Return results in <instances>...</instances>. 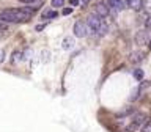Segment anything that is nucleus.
<instances>
[{
  "label": "nucleus",
  "mask_w": 151,
  "mask_h": 132,
  "mask_svg": "<svg viewBox=\"0 0 151 132\" xmlns=\"http://www.w3.org/2000/svg\"><path fill=\"white\" fill-rule=\"evenodd\" d=\"M33 14L28 13L25 8H11V9H2L0 11V21L8 22V24H16V22H27L30 21Z\"/></svg>",
  "instance_id": "1"
},
{
  "label": "nucleus",
  "mask_w": 151,
  "mask_h": 132,
  "mask_svg": "<svg viewBox=\"0 0 151 132\" xmlns=\"http://www.w3.org/2000/svg\"><path fill=\"white\" fill-rule=\"evenodd\" d=\"M134 77L137 79V80H142L143 79V69H134Z\"/></svg>",
  "instance_id": "16"
},
{
  "label": "nucleus",
  "mask_w": 151,
  "mask_h": 132,
  "mask_svg": "<svg viewBox=\"0 0 151 132\" xmlns=\"http://www.w3.org/2000/svg\"><path fill=\"white\" fill-rule=\"evenodd\" d=\"M73 32L76 38H85L90 33V27L85 21H77L73 27Z\"/></svg>",
  "instance_id": "5"
},
{
  "label": "nucleus",
  "mask_w": 151,
  "mask_h": 132,
  "mask_svg": "<svg viewBox=\"0 0 151 132\" xmlns=\"http://www.w3.org/2000/svg\"><path fill=\"white\" fill-rule=\"evenodd\" d=\"M21 57H22V52L21 50H16L11 55V63H17V61H21Z\"/></svg>",
  "instance_id": "13"
},
{
  "label": "nucleus",
  "mask_w": 151,
  "mask_h": 132,
  "mask_svg": "<svg viewBox=\"0 0 151 132\" xmlns=\"http://www.w3.org/2000/svg\"><path fill=\"white\" fill-rule=\"evenodd\" d=\"M146 120H148L146 113H143V112H135L134 115H132V118H131V123H129V124H127L123 131H124V132H137V131H140L142 126L146 123Z\"/></svg>",
  "instance_id": "3"
},
{
  "label": "nucleus",
  "mask_w": 151,
  "mask_h": 132,
  "mask_svg": "<svg viewBox=\"0 0 151 132\" xmlns=\"http://www.w3.org/2000/svg\"><path fill=\"white\" fill-rule=\"evenodd\" d=\"M22 5H33V6H38L40 8L42 5V0H19Z\"/></svg>",
  "instance_id": "11"
},
{
  "label": "nucleus",
  "mask_w": 151,
  "mask_h": 132,
  "mask_svg": "<svg viewBox=\"0 0 151 132\" xmlns=\"http://www.w3.org/2000/svg\"><path fill=\"white\" fill-rule=\"evenodd\" d=\"M143 60V54L142 52H132L131 54V61L132 63H140Z\"/></svg>",
  "instance_id": "10"
},
{
  "label": "nucleus",
  "mask_w": 151,
  "mask_h": 132,
  "mask_svg": "<svg viewBox=\"0 0 151 132\" xmlns=\"http://www.w3.org/2000/svg\"><path fill=\"white\" fill-rule=\"evenodd\" d=\"M148 47H150V50H151V38H150V41H148Z\"/></svg>",
  "instance_id": "24"
},
{
  "label": "nucleus",
  "mask_w": 151,
  "mask_h": 132,
  "mask_svg": "<svg viewBox=\"0 0 151 132\" xmlns=\"http://www.w3.org/2000/svg\"><path fill=\"white\" fill-rule=\"evenodd\" d=\"M44 27H46V24H40V25H36V27H35V30H36V32H41Z\"/></svg>",
  "instance_id": "21"
},
{
  "label": "nucleus",
  "mask_w": 151,
  "mask_h": 132,
  "mask_svg": "<svg viewBox=\"0 0 151 132\" xmlns=\"http://www.w3.org/2000/svg\"><path fill=\"white\" fill-rule=\"evenodd\" d=\"M134 113H135V108H134V107H129V108H124L123 112H120V115H118V116H120V118H123V116L134 115Z\"/></svg>",
  "instance_id": "12"
},
{
  "label": "nucleus",
  "mask_w": 151,
  "mask_h": 132,
  "mask_svg": "<svg viewBox=\"0 0 151 132\" xmlns=\"http://www.w3.org/2000/svg\"><path fill=\"white\" fill-rule=\"evenodd\" d=\"M87 24L90 27V33H91V35H96V36L107 35L109 25L106 24V21H104L102 16H99V14H96V13L90 14V16L87 17Z\"/></svg>",
  "instance_id": "2"
},
{
  "label": "nucleus",
  "mask_w": 151,
  "mask_h": 132,
  "mask_svg": "<svg viewBox=\"0 0 151 132\" xmlns=\"http://www.w3.org/2000/svg\"><path fill=\"white\" fill-rule=\"evenodd\" d=\"M50 5L54 8H63V5H65V0H52Z\"/></svg>",
  "instance_id": "14"
},
{
  "label": "nucleus",
  "mask_w": 151,
  "mask_h": 132,
  "mask_svg": "<svg viewBox=\"0 0 151 132\" xmlns=\"http://www.w3.org/2000/svg\"><path fill=\"white\" fill-rule=\"evenodd\" d=\"M0 35H2V32H0Z\"/></svg>",
  "instance_id": "26"
},
{
  "label": "nucleus",
  "mask_w": 151,
  "mask_h": 132,
  "mask_svg": "<svg viewBox=\"0 0 151 132\" xmlns=\"http://www.w3.org/2000/svg\"><path fill=\"white\" fill-rule=\"evenodd\" d=\"M126 3H127V8L135 9V11H140L143 8V0H126Z\"/></svg>",
  "instance_id": "8"
},
{
  "label": "nucleus",
  "mask_w": 151,
  "mask_h": 132,
  "mask_svg": "<svg viewBox=\"0 0 151 132\" xmlns=\"http://www.w3.org/2000/svg\"><path fill=\"white\" fill-rule=\"evenodd\" d=\"M148 41H150L148 32H145V30L137 32V35H135V42H137V44H139V46H142V44H148Z\"/></svg>",
  "instance_id": "7"
},
{
  "label": "nucleus",
  "mask_w": 151,
  "mask_h": 132,
  "mask_svg": "<svg viewBox=\"0 0 151 132\" xmlns=\"http://www.w3.org/2000/svg\"><path fill=\"white\" fill-rule=\"evenodd\" d=\"M73 47V39L71 38H65L63 39V49H71Z\"/></svg>",
  "instance_id": "15"
},
{
  "label": "nucleus",
  "mask_w": 151,
  "mask_h": 132,
  "mask_svg": "<svg viewBox=\"0 0 151 132\" xmlns=\"http://www.w3.org/2000/svg\"><path fill=\"white\" fill-rule=\"evenodd\" d=\"M107 3L110 5V8H113L115 11H123L124 8H127L126 0H107Z\"/></svg>",
  "instance_id": "6"
},
{
  "label": "nucleus",
  "mask_w": 151,
  "mask_h": 132,
  "mask_svg": "<svg viewBox=\"0 0 151 132\" xmlns=\"http://www.w3.org/2000/svg\"><path fill=\"white\" fill-rule=\"evenodd\" d=\"M145 27H146V30H151V16L145 19Z\"/></svg>",
  "instance_id": "19"
},
{
  "label": "nucleus",
  "mask_w": 151,
  "mask_h": 132,
  "mask_svg": "<svg viewBox=\"0 0 151 132\" xmlns=\"http://www.w3.org/2000/svg\"><path fill=\"white\" fill-rule=\"evenodd\" d=\"M55 17H57V11H55V9H47V11L42 13V16H41L42 21H50V19H55Z\"/></svg>",
  "instance_id": "9"
},
{
  "label": "nucleus",
  "mask_w": 151,
  "mask_h": 132,
  "mask_svg": "<svg viewBox=\"0 0 151 132\" xmlns=\"http://www.w3.org/2000/svg\"><path fill=\"white\" fill-rule=\"evenodd\" d=\"M3 55H5V52L0 50V61H3Z\"/></svg>",
  "instance_id": "23"
},
{
  "label": "nucleus",
  "mask_w": 151,
  "mask_h": 132,
  "mask_svg": "<svg viewBox=\"0 0 151 132\" xmlns=\"http://www.w3.org/2000/svg\"><path fill=\"white\" fill-rule=\"evenodd\" d=\"M71 6H79V0H69Z\"/></svg>",
  "instance_id": "22"
},
{
  "label": "nucleus",
  "mask_w": 151,
  "mask_h": 132,
  "mask_svg": "<svg viewBox=\"0 0 151 132\" xmlns=\"http://www.w3.org/2000/svg\"><path fill=\"white\" fill-rule=\"evenodd\" d=\"M8 28V22H3V21H0V32H5Z\"/></svg>",
  "instance_id": "20"
},
{
  "label": "nucleus",
  "mask_w": 151,
  "mask_h": 132,
  "mask_svg": "<svg viewBox=\"0 0 151 132\" xmlns=\"http://www.w3.org/2000/svg\"><path fill=\"white\" fill-rule=\"evenodd\" d=\"M118 11H115L113 8H110V5L107 3V0H102L96 5V14L102 17H109V16H115Z\"/></svg>",
  "instance_id": "4"
},
{
  "label": "nucleus",
  "mask_w": 151,
  "mask_h": 132,
  "mask_svg": "<svg viewBox=\"0 0 151 132\" xmlns=\"http://www.w3.org/2000/svg\"><path fill=\"white\" fill-rule=\"evenodd\" d=\"M71 13H73V6H68V8L61 9V14H63V16H68V14H71Z\"/></svg>",
  "instance_id": "18"
},
{
  "label": "nucleus",
  "mask_w": 151,
  "mask_h": 132,
  "mask_svg": "<svg viewBox=\"0 0 151 132\" xmlns=\"http://www.w3.org/2000/svg\"><path fill=\"white\" fill-rule=\"evenodd\" d=\"M140 132H151V121H146L143 126H142Z\"/></svg>",
  "instance_id": "17"
},
{
  "label": "nucleus",
  "mask_w": 151,
  "mask_h": 132,
  "mask_svg": "<svg viewBox=\"0 0 151 132\" xmlns=\"http://www.w3.org/2000/svg\"><path fill=\"white\" fill-rule=\"evenodd\" d=\"M82 2H85V3H88V2H91V0H82Z\"/></svg>",
  "instance_id": "25"
}]
</instances>
